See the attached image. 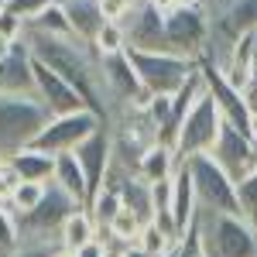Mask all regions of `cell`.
<instances>
[{"label": "cell", "mask_w": 257, "mask_h": 257, "mask_svg": "<svg viewBox=\"0 0 257 257\" xmlns=\"http://www.w3.org/2000/svg\"><path fill=\"white\" fill-rule=\"evenodd\" d=\"M35 96L45 103V110L52 117L86 110V99L79 96V89L65 79V76H59L52 65H45L41 59H35Z\"/></svg>", "instance_id": "obj_12"}, {"label": "cell", "mask_w": 257, "mask_h": 257, "mask_svg": "<svg viewBox=\"0 0 257 257\" xmlns=\"http://www.w3.org/2000/svg\"><path fill=\"white\" fill-rule=\"evenodd\" d=\"M178 151L172 148V144H161V141H155L144 155H141L138 161V175L144 178V182H165V178L175 175L178 168Z\"/></svg>", "instance_id": "obj_17"}, {"label": "cell", "mask_w": 257, "mask_h": 257, "mask_svg": "<svg viewBox=\"0 0 257 257\" xmlns=\"http://www.w3.org/2000/svg\"><path fill=\"white\" fill-rule=\"evenodd\" d=\"M59 257H76V254H72V250H59Z\"/></svg>", "instance_id": "obj_35"}, {"label": "cell", "mask_w": 257, "mask_h": 257, "mask_svg": "<svg viewBox=\"0 0 257 257\" xmlns=\"http://www.w3.org/2000/svg\"><path fill=\"white\" fill-rule=\"evenodd\" d=\"M120 24L127 31V48H138V52H168L165 11L155 0H134Z\"/></svg>", "instance_id": "obj_10"}, {"label": "cell", "mask_w": 257, "mask_h": 257, "mask_svg": "<svg viewBox=\"0 0 257 257\" xmlns=\"http://www.w3.org/2000/svg\"><path fill=\"white\" fill-rule=\"evenodd\" d=\"M62 7H65V18H69L72 35L82 38V41H93L96 31L106 24L99 0H62Z\"/></svg>", "instance_id": "obj_16"}, {"label": "cell", "mask_w": 257, "mask_h": 257, "mask_svg": "<svg viewBox=\"0 0 257 257\" xmlns=\"http://www.w3.org/2000/svg\"><path fill=\"white\" fill-rule=\"evenodd\" d=\"M175 192H172V223H175V233L185 237V230L199 219V199H196V185H192V172L185 161H178L175 175Z\"/></svg>", "instance_id": "obj_15"}, {"label": "cell", "mask_w": 257, "mask_h": 257, "mask_svg": "<svg viewBox=\"0 0 257 257\" xmlns=\"http://www.w3.org/2000/svg\"><path fill=\"white\" fill-rule=\"evenodd\" d=\"M219 127H223V113H219L216 99L209 89H202L196 96V103L185 110V120L175 134V151L178 158H192V155H206L213 151V144L219 138Z\"/></svg>", "instance_id": "obj_6"}, {"label": "cell", "mask_w": 257, "mask_h": 257, "mask_svg": "<svg viewBox=\"0 0 257 257\" xmlns=\"http://www.w3.org/2000/svg\"><path fill=\"white\" fill-rule=\"evenodd\" d=\"M202 4H206V0H202Z\"/></svg>", "instance_id": "obj_39"}, {"label": "cell", "mask_w": 257, "mask_h": 257, "mask_svg": "<svg viewBox=\"0 0 257 257\" xmlns=\"http://www.w3.org/2000/svg\"><path fill=\"white\" fill-rule=\"evenodd\" d=\"M7 161L18 168L21 182H52V172H55V155H48L41 148H21Z\"/></svg>", "instance_id": "obj_19"}, {"label": "cell", "mask_w": 257, "mask_h": 257, "mask_svg": "<svg viewBox=\"0 0 257 257\" xmlns=\"http://www.w3.org/2000/svg\"><path fill=\"white\" fill-rule=\"evenodd\" d=\"M4 161H7V158H4V155H0V165H4Z\"/></svg>", "instance_id": "obj_38"}, {"label": "cell", "mask_w": 257, "mask_h": 257, "mask_svg": "<svg viewBox=\"0 0 257 257\" xmlns=\"http://www.w3.org/2000/svg\"><path fill=\"white\" fill-rule=\"evenodd\" d=\"M35 96V55L28 41L21 38L11 45L7 55H0V96Z\"/></svg>", "instance_id": "obj_14"}, {"label": "cell", "mask_w": 257, "mask_h": 257, "mask_svg": "<svg viewBox=\"0 0 257 257\" xmlns=\"http://www.w3.org/2000/svg\"><path fill=\"white\" fill-rule=\"evenodd\" d=\"M175 243H178V237L172 233V230H168V226H161L158 219H151V223H144V226H141L138 247H144L148 254L165 257L168 250H175Z\"/></svg>", "instance_id": "obj_23"}, {"label": "cell", "mask_w": 257, "mask_h": 257, "mask_svg": "<svg viewBox=\"0 0 257 257\" xmlns=\"http://www.w3.org/2000/svg\"><path fill=\"white\" fill-rule=\"evenodd\" d=\"M131 4H134V0H99L103 18L106 21H123V14L131 11Z\"/></svg>", "instance_id": "obj_30"}, {"label": "cell", "mask_w": 257, "mask_h": 257, "mask_svg": "<svg viewBox=\"0 0 257 257\" xmlns=\"http://www.w3.org/2000/svg\"><path fill=\"white\" fill-rule=\"evenodd\" d=\"M86 209H89V216H93V223H96V230L103 233V230H106V223L123 209V199H120V192L113 189V185H103L96 196L86 202Z\"/></svg>", "instance_id": "obj_21"}, {"label": "cell", "mask_w": 257, "mask_h": 257, "mask_svg": "<svg viewBox=\"0 0 257 257\" xmlns=\"http://www.w3.org/2000/svg\"><path fill=\"white\" fill-rule=\"evenodd\" d=\"M93 48H96L99 55L127 52V31H123V24H120V21H106L96 31V38H93Z\"/></svg>", "instance_id": "obj_26"}, {"label": "cell", "mask_w": 257, "mask_h": 257, "mask_svg": "<svg viewBox=\"0 0 257 257\" xmlns=\"http://www.w3.org/2000/svg\"><path fill=\"white\" fill-rule=\"evenodd\" d=\"M48 117L52 113L38 96H0V155L14 158L21 148H31Z\"/></svg>", "instance_id": "obj_3"}, {"label": "cell", "mask_w": 257, "mask_h": 257, "mask_svg": "<svg viewBox=\"0 0 257 257\" xmlns=\"http://www.w3.org/2000/svg\"><path fill=\"white\" fill-rule=\"evenodd\" d=\"M79 209V202L69 196L62 185L48 182V192L41 199L31 213H21L18 219V233H21V243H55L59 247V230L62 223Z\"/></svg>", "instance_id": "obj_4"}, {"label": "cell", "mask_w": 257, "mask_h": 257, "mask_svg": "<svg viewBox=\"0 0 257 257\" xmlns=\"http://www.w3.org/2000/svg\"><path fill=\"white\" fill-rule=\"evenodd\" d=\"M62 247L55 243H18V250L11 257H59Z\"/></svg>", "instance_id": "obj_29"}, {"label": "cell", "mask_w": 257, "mask_h": 257, "mask_svg": "<svg viewBox=\"0 0 257 257\" xmlns=\"http://www.w3.org/2000/svg\"><path fill=\"white\" fill-rule=\"evenodd\" d=\"M93 237H99L96 223H93V216H89V209H86V206H79L72 216L62 223V230H59V247H62V250H79L82 243H89Z\"/></svg>", "instance_id": "obj_20"}, {"label": "cell", "mask_w": 257, "mask_h": 257, "mask_svg": "<svg viewBox=\"0 0 257 257\" xmlns=\"http://www.w3.org/2000/svg\"><path fill=\"white\" fill-rule=\"evenodd\" d=\"M127 52L151 96H175L196 72V59L178 52H138V48H127Z\"/></svg>", "instance_id": "obj_5"}, {"label": "cell", "mask_w": 257, "mask_h": 257, "mask_svg": "<svg viewBox=\"0 0 257 257\" xmlns=\"http://www.w3.org/2000/svg\"><path fill=\"white\" fill-rule=\"evenodd\" d=\"M48 4H55V0H0V7H4V11H11V14H18L21 21L38 18Z\"/></svg>", "instance_id": "obj_27"}, {"label": "cell", "mask_w": 257, "mask_h": 257, "mask_svg": "<svg viewBox=\"0 0 257 257\" xmlns=\"http://www.w3.org/2000/svg\"><path fill=\"white\" fill-rule=\"evenodd\" d=\"M106 250H110V247H106V240H103V237H93L89 243H82L79 250H72V254H76V257H103Z\"/></svg>", "instance_id": "obj_31"}, {"label": "cell", "mask_w": 257, "mask_h": 257, "mask_svg": "<svg viewBox=\"0 0 257 257\" xmlns=\"http://www.w3.org/2000/svg\"><path fill=\"white\" fill-rule=\"evenodd\" d=\"M52 182L62 185L69 196L76 199L79 206L89 202V185H86V172H82V165L76 161L72 151H65V155H55V172H52Z\"/></svg>", "instance_id": "obj_18"}, {"label": "cell", "mask_w": 257, "mask_h": 257, "mask_svg": "<svg viewBox=\"0 0 257 257\" xmlns=\"http://www.w3.org/2000/svg\"><path fill=\"white\" fill-rule=\"evenodd\" d=\"M196 226L202 257H257V226L237 213L199 209Z\"/></svg>", "instance_id": "obj_2"}, {"label": "cell", "mask_w": 257, "mask_h": 257, "mask_svg": "<svg viewBox=\"0 0 257 257\" xmlns=\"http://www.w3.org/2000/svg\"><path fill=\"white\" fill-rule=\"evenodd\" d=\"M165 38L168 52L199 59L209 41V14L206 4H175L165 11Z\"/></svg>", "instance_id": "obj_7"}, {"label": "cell", "mask_w": 257, "mask_h": 257, "mask_svg": "<svg viewBox=\"0 0 257 257\" xmlns=\"http://www.w3.org/2000/svg\"><path fill=\"white\" fill-rule=\"evenodd\" d=\"M250 144H254V155H257V127H254V134H250Z\"/></svg>", "instance_id": "obj_33"}, {"label": "cell", "mask_w": 257, "mask_h": 257, "mask_svg": "<svg viewBox=\"0 0 257 257\" xmlns=\"http://www.w3.org/2000/svg\"><path fill=\"white\" fill-rule=\"evenodd\" d=\"M237 216H243L250 226H257V168L237 182Z\"/></svg>", "instance_id": "obj_25"}, {"label": "cell", "mask_w": 257, "mask_h": 257, "mask_svg": "<svg viewBox=\"0 0 257 257\" xmlns=\"http://www.w3.org/2000/svg\"><path fill=\"white\" fill-rule=\"evenodd\" d=\"M45 192H48V182H21L18 189H14V196L7 199L4 206H7L14 216H21V213H31L41 199H45Z\"/></svg>", "instance_id": "obj_24"}, {"label": "cell", "mask_w": 257, "mask_h": 257, "mask_svg": "<svg viewBox=\"0 0 257 257\" xmlns=\"http://www.w3.org/2000/svg\"><path fill=\"white\" fill-rule=\"evenodd\" d=\"M189 172H192V185H196L199 209H213V213H237V182L219 168L213 155H192L185 158Z\"/></svg>", "instance_id": "obj_8"}, {"label": "cell", "mask_w": 257, "mask_h": 257, "mask_svg": "<svg viewBox=\"0 0 257 257\" xmlns=\"http://www.w3.org/2000/svg\"><path fill=\"white\" fill-rule=\"evenodd\" d=\"M106 127L103 120L86 106V110H76V113H59V117H48L45 131H41L31 148H41L48 155H65V151H76L82 141L89 138L93 131Z\"/></svg>", "instance_id": "obj_9"}, {"label": "cell", "mask_w": 257, "mask_h": 257, "mask_svg": "<svg viewBox=\"0 0 257 257\" xmlns=\"http://www.w3.org/2000/svg\"><path fill=\"white\" fill-rule=\"evenodd\" d=\"M103 257H120V250H113V247H110V250H106Z\"/></svg>", "instance_id": "obj_34"}, {"label": "cell", "mask_w": 257, "mask_h": 257, "mask_svg": "<svg viewBox=\"0 0 257 257\" xmlns=\"http://www.w3.org/2000/svg\"><path fill=\"white\" fill-rule=\"evenodd\" d=\"M254 127H257V110H254Z\"/></svg>", "instance_id": "obj_37"}, {"label": "cell", "mask_w": 257, "mask_h": 257, "mask_svg": "<svg viewBox=\"0 0 257 257\" xmlns=\"http://www.w3.org/2000/svg\"><path fill=\"white\" fill-rule=\"evenodd\" d=\"M165 257H178V243H175V250H168V254H165Z\"/></svg>", "instance_id": "obj_36"}, {"label": "cell", "mask_w": 257, "mask_h": 257, "mask_svg": "<svg viewBox=\"0 0 257 257\" xmlns=\"http://www.w3.org/2000/svg\"><path fill=\"white\" fill-rule=\"evenodd\" d=\"M72 155H76V161H79L82 172H86V185H89V199H93L103 189L106 172H110V161H113V134H110V127L93 131Z\"/></svg>", "instance_id": "obj_13"}, {"label": "cell", "mask_w": 257, "mask_h": 257, "mask_svg": "<svg viewBox=\"0 0 257 257\" xmlns=\"http://www.w3.org/2000/svg\"><path fill=\"white\" fill-rule=\"evenodd\" d=\"M24 41H28L35 59L52 65L59 76H65L79 89L86 106L106 127L113 123V103H110L106 79H103V59L93 48V41H82L76 35H38V31H24Z\"/></svg>", "instance_id": "obj_1"}, {"label": "cell", "mask_w": 257, "mask_h": 257, "mask_svg": "<svg viewBox=\"0 0 257 257\" xmlns=\"http://www.w3.org/2000/svg\"><path fill=\"white\" fill-rule=\"evenodd\" d=\"M120 257H155V254H148L144 247H138V243H131V247H123V250H120Z\"/></svg>", "instance_id": "obj_32"}, {"label": "cell", "mask_w": 257, "mask_h": 257, "mask_svg": "<svg viewBox=\"0 0 257 257\" xmlns=\"http://www.w3.org/2000/svg\"><path fill=\"white\" fill-rule=\"evenodd\" d=\"M209 155H213V161H216L233 182H240L247 172L257 168V155H254V144H250V134H243L240 127L226 123V120H223V127H219V138H216V144H213Z\"/></svg>", "instance_id": "obj_11"}, {"label": "cell", "mask_w": 257, "mask_h": 257, "mask_svg": "<svg viewBox=\"0 0 257 257\" xmlns=\"http://www.w3.org/2000/svg\"><path fill=\"white\" fill-rule=\"evenodd\" d=\"M24 31H38V35H72V28H69V18H65V7H62V0L48 4V7L41 11L38 18L24 21Z\"/></svg>", "instance_id": "obj_22"}, {"label": "cell", "mask_w": 257, "mask_h": 257, "mask_svg": "<svg viewBox=\"0 0 257 257\" xmlns=\"http://www.w3.org/2000/svg\"><path fill=\"white\" fill-rule=\"evenodd\" d=\"M21 185V175H18V168L11 165V161H4L0 165V202H7V199L14 196V189Z\"/></svg>", "instance_id": "obj_28"}]
</instances>
